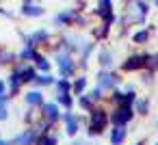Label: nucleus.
Instances as JSON below:
<instances>
[{
	"instance_id": "nucleus-3",
	"label": "nucleus",
	"mask_w": 158,
	"mask_h": 145,
	"mask_svg": "<svg viewBox=\"0 0 158 145\" xmlns=\"http://www.w3.org/2000/svg\"><path fill=\"white\" fill-rule=\"evenodd\" d=\"M78 13H80V11H78L76 7H67V9H61V11H56V13L52 15L50 24H52V28H59V31H67V28H72V26H74V22H76Z\"/></svg>"
},
{
	"instance_id": "nucleus-18",
	"label": "nucleus",
	"mask_w": 158,
	"mask_h": 145,
	"mask_svg": "<svg viewBox=\"0 0 158 145\" xmlns=\"http://www.w3.org/2000/svg\"><path fill=\"white\" fill-rule=\"evenodd\" d=\"M126 134H128L126 126H113V130H110V145H123Z\"/></svg>"
},
{
	"instance_id": "nucleus-31",
	"label": "nucleus",
	"mask_w": 158,
	"mask_h": 145,
	"mask_svg": "<svg viewBox=\"0 0 158 145\" xmlns=\"http://www.w3.org/2000/svg\"><path fill=\"white\" fill-rule=\"evenodd\" d=\"M9 119V108L7 104H0V121H7Z\"/></svg>"
},
{
	"instance_id": "nucleus-23",
	"label": "nucleus",
	"mask_w": 158,
	"mask_h": 145,
	"mask_svg": "<svg viewBox=\"0 0 158 145\" xmlns=\"http://www.w3.org/2000/svg\"><path fill=\"white\" fill-rule=\"evenodd\" d=\"M15 59H18V56H15V52L7 50L5 46H0V67H5V65H11Z\"/></svg>"
},
{
	"instance_id": "nucleus-40",
	"label": "nucleus",
	"mask_w": 158,
	"mask_h": 145,
	"mask_svg": "<svg viewBox=\"0 0 158 145\" xmlns=\"http://www.w3.org/2000/svg\"><path fill=\"white\" fill-rule=\"evenodd\" d=\"M156 145H158V143H156Z\"/></svg>"
},
{
	"instance_id": "nucleus-26",
	"label": "nucleus",
	"mask_w": 158,
	"mask_h": 145,
	"mask_svg": "<svg viewBox=\"0 0 158 145\" xmlns=\"http://www.w3.org/2000/svg\"><path fill=\"white\" fill-rule=\"evenodd\" d=\"M93 104H95V102H93V100H91V97H89L87 93L78 95V106H80L82 110H89V108H93Z\"/></svg>"
},
{
	"instance_id": "nucleus-12",
	"label": "nucleus",
	"mask_w": 158,
	"mask_h": 145,
	"mask_svg": "<svg viewBox=\"0 0 158 145\" xmlns=\"http://www.w3.org/2000/svg\"><path fill=\"white\" fill-rule=\"evenodd\" d=\"M22 78H20V74L18 72H11L9 76H7V93H9V97L13 100L18 93H20V89H22Z\"/></svg>"
},
{
	"instance_id": "nucleus-36",
	"label": "nucleus",
	"mask_w": 158,
	"mask_h": 145,
	"mask_svg": "<svg viewBox=\"0 0 158 145\" xmlns=\"http://www.w3.org/2000/svg\"><path fill=\"white\" fill-rule=\"evenodd\" d=\"M98 5H113V0H98Z\"/></svg>"
},
{
	"instance_id": "nucleus-27",
	"label": "nucleus",
	"mask_w": 158,
	"mask_h": 145,
	"mask_svg": "<svg viewBox=\"0 0 158 145\" xmlns=\"http://www.w3.org/2000/svg\"><path fill=\"white\" fill-rule=\"evenodd\" d=\"M149 39V31H136L134 35H132V41L134 44H145Z\"/></svg>"
},
{
	"instance_id": "nucleus-4",
	"label": "nucleus",
	"mask_w": 158,
	"mask_h": 145,
	"mask_svg": "<svg viewBox=\"0 0 158 145\" xmlns=\"http://www.w3.org/2000/svg\"><path fill=\"white\" fill-rule=\"evenodd\" d=\"M132 115H134L132 104H117L115 110L108 115V121H113V126H126L132 119Z\"/></svg>"
},
{
	"instance_id": "nucleus-16",
	"label": "nucleus",
	"mask_w": 158,
	"mask_h": 145,
	"mask_svg": "<svg viewBox=\"0 0 158 145\" xmlns=\"http://www.w3.org/2000/svg\"><path fill=\"white\" fill-rule=\"evenodd\" d=\"M98 61H100V67H102V69H110V67L115 65V54H113V50H108V48H100V52H98Z\"/></svg>"
},
{
	"instance_id": "nucleus-38",
	"label": "nucleus",
	"mask_w": 158,
	"mask_h": 145,
	"mask_svg": "<svg viewBox=\"0 0 158 145\" xmlns=\"http://www.w3.org/2000/svg\"><path fill=\"white\" fill-rule=\"evenodd\" d=\"M22 5H28V2H35V0H20Z\"/></svg>"
},
{
	"instance_id": "nucleus-11",
	"label": "nucleus",
	"mask_w": 158,
	"mask_h": 145,
	"mask_svg": "<svg viewBox=\"0 0 158 145\" xmlns=\"http://www.w3.org/2000/svg\"><path fill=\"white\" fill-rule=\"evenodd\" d=\"M91 15H95V18H100L102 22H106V24H113L115 22V13H113V5H98L93 11H91Z\"/></svg>"
},
{
	"instance_id": "nucleus-14",
	"label": "nucleus",
	"mask_w": 158,
	"mask_h": 145,
	"mask_svg": "<svg viewBox=\"0 0 158 145\" xmlns=\"http://www.w3.org/2000/svg\"><path fill=\"white\" fill-rule=\"evenodd\" d=\"M41 52H39V48H33V46H26V44H22V48L18 50V59L20 61H26V63H35V59L39 56Z\"/></svg>"
},
{
	"instance_id": "nucleus-2",
	"label": "nucleus",
	"mask_w": 158,
	"mask_h": 145,
	"mask_svg": "<svg viewBox=\"0 0 158 145\" xmlns=\"http://www.w3.org/2000/svg\"><path fill=\"white\" fill-rule=\"evenodd\" d=\"M18 35H20L22 44L33 46V48H44V46H50V41H52V31L50 28H35L31 33L18 31Z\"/></svg>"
},
{
	"instance_id": "nucleus-20",
	"label": "nucleus",
	"mask_w": 158,
	"mask_h": 145,
	"mask_svg": "<svg viewBox=\"0 0 158 145\" xmlns=\"http://www.w3.org/2000/svg\"><path fill=\"white\" fill-rule=\"evenodd\" d=\"M52 89H54V93H72V80L69 78H56Z\"/></svg>"
},
{
	"instance_id": "nucleus-28",
	"label": "nucleus",
	"mask_w": 158,
	"mask_h": 145,
	"mask_svg": "<svg viewBox=\"0 0 158 145\" xmlns=\"http://www.w3.org/2000/svg\"><path fill=\"white\" fill-rule=\"evenodd\" d=\"M134 108H136V113L145 115V113L149 110V102H147V100H134Z\"/></svg>"
},
{
	"instance_id": "nucleus-6",
	"label": "nucleus",
	"mask_w": 158,
	"mask_h": 145,
	"mask_svg": "<svg viewBox=\"0 0 158 145\" xmlns=\"http://www.w3.org/2000/svg\"><path fill=\"white\" fill-rule=\"evenodd\" d=\"M61 121L65 123V134L69 139H76L78 130H80V117L74 115L72 110H65V113H61Z\"/></svg>"
},
{
	"instance_id": "nucleus-37",
	"label": "nucleus",
	"mask_w": 158,
	"mask_h": 145,
	"mask_svg": "<svg viewBox=\"0 0 158 145\" xmlns=\"http://www.w3.org/2000/svg\"><path fill=\"white\" fill-rule=\"evenodd\" d=\"M0 145H11V141H5V139H0Z\"/></svg>"
},
{
	"instance_id": "nucleus-7",
	"label": "nucleus",
	"mask_w": 158,
	"mask_h": 145,
	"mask_svg": "<svg viewBox=\"0 0 158 145\" xmlns=\"http://www.w3.org/2000/svg\"><path fill=\"white\" fill-rule=\"evenodd\" d=\"M117 82H119V76L113 74L110 69H100V72H98V87H100L102 91H110V89H115Z\"/></svg>"
},
{
	"instance_id": "nucleus-39",
	"label": "nucleus",
	"mask_w": 158,
	"mask_h": 145,
	"mask_svg": "<svg viewBox=\"0 0 158 145\" xmlns=\"http://www.w3.org/2000/svg\"><path fill=\"white\" fill-rule=\"evenodd\" d=\"M154 5H156V7H158V0H154Z\"/></svg>"
},
{
	"instance_id": "nucleus-15",
	"label": "nucleus",
	"mask_w": 158,
	"mask_h": 145,
	"mask_svg": "<svg viewBox=\"0 0 158 145\" xmlns=\"http://www.w3.org/2000/svg\"><path fill=\"white\" fill-rule=\"evenodd\" d=\"M24 102H26V106H31V108H39L46 100H44L41 89H31V91L24 95Z\"/></svg>"
},
{
	"instance_id": "nucleus-29",
	"label": "nucleus",
	"mask_w": 158,
	"mask_h": 145,
	"mask_svg": "<svg viewBox=\"0 0 158 145\" xmlns=\"http://www.w3.org/2000/svg\"><path fill=\"white\" fill-rule=\"evenodd\" d=\"M113 102H115V106L117 104H126V93L119 91V89H113Z\"/></svg>"
},
{
	"instance_id": "nucleus-30",
	"label": "nucleus",
	"mask_w": 158,
	"mask_h": 145,
	"mask_svg": "<svg viewBox=\"0 0 158 145\" xmlns=\"http://www.w3.org/2000/svg\"><path fill=\"white\" fill-rule=\"evenodd\" d=\"M87 95H89V97H91V100H93V102H100V100H102V97H104V91H102V89H100V87H98V85H95V89H93V91H91V93H87Z\"/></svg>"
},
{
	"instance_id": "nucleus-9",
	"label": "nucleus",
	"mask_w": 158,
	"mask_h": 145,
	"mask_svg": "<svg viewBox=\"0 0 158 145\" xmlns=\"http://www.w3.org/2000/svg\"><path fill=\"white\" fill-rule=\"evenodd\" d=\"M13 72H18V74H20V78H22V82H24V85H26V82H33V80H35V76H37L35 65H33V63H26V61L18 63V65L13 67Z\"/></svg>"
},
{
	"instance_id": "nucleus-34",
	"label": "nucleus",
	"mask_w": 158,
	"mask_h": 145,
	"mask_svg": "<svg viewBox=\"0 0 158 145\" xmlns=\"http://www.w3.org/2000/svg\"><path fill=\"white\" fill-rule=\"evenodd\" d=\"M5 93H7V80L0 78V95H5Z\"/></svg>"
},
{
	"instance_id": "nucleus-32",
	"label": "nucleus",
	"mask_w": 158,
	"mask_h": 145,
	"mask_svg": "<svg viewBox=\"0 0 158 145\" xmlns=\"http://www.w3.org/2000/svg\"><path fill=\"white\" fill-rule=\"evenodd\" d=\"M147 67L149 69H158V56H147Z\"/></svg>"
},
{
	"instance_id": "nucleus-35",
	"label": "nucleus",
	"mask_w": 158,
	"mask_h": 145,
	"mask_svg": "<svg viewBox=\"0 0 158 145\" xmlns=\"http://www.w3.org/2000/svg\"><path fill=\"white\" fill-rule=\"evenodd\" d=\"M72 145H91L87 139H76V141H72Z\"/></svg>"
},
{
	"instance_id": "nucleus-21",
	"label": "nucleus",
	"mask_w": 158,
	"mask_h": 145,
	"mask_svg": "<svg viewBox=\"0 0 158 145\" xmlns=\"http://www.w3.org/2000/svg\"><path fill=\"white\" fill-rule=\"evenodd\" d=\"M54 102H56L59 106H63L65 110H72V108H74V97H72V93H56Z\"/></svg>"
},
{
	"instance_id": "nucleus-25",
	"label": "nucleus",
	"mask_w": 158,
	"mask_h": 145,
	"mask_svg": "<svg viewBox=\"0 0 158 145\" xmlns=\"http://www.w3.org/2000/svg\"><path fill=\"white\" fill-rule=\"evenodd\" d=\"M35 145H59V134L56 132H48V134H41L37 139Z\"/></svg>"
},
{
	"instance_id": "nucleus-22",
	"label": "nucleus",
	"mask_w": 158,
	"mask_h": 145,
	"mask_svg": "<svg viewBox=\"0 0 158 145\" xmlns=\"http://www.w3.org/2000/svg\"><path fill=\"white\" fill-rule=\"evenodd\" d=\"M108 31H110V24H106V22H100L98 26H91L93 39H104V37L108 35Z\"/></svg>"
},
{
	"instance_id": "nucleus-10",
	"label": "nucleus",
	"mask_w": 158,
	"mask_h": 145,
	"mask_svg": "<svg viewBox=\"0 0 158 145\" xmlns=\"http://www.w3.org/2000/svg\"><path fill=\"white\" fill-rule=\"evenodd\" d=\"M145 65H147V56H145V54H132V56H128V59L123 61L121 69H123V72H136V69H141V67H145Z\"/></svg>"
},
{
	"instance_id": "nucleus-1",
	"label": "nucleus",
	"mask_w": 158,
	"mask_h": 145,
	"mask_svg": "<svg viewBox=\"0 0 158 145\" xmlns=\"http://www.w3.org/2000/svg\"><path fill=\"white\" fill-rule=\"evenodd\" d=\"M106 123H108V113L102 106L89 108V121H87V130H85L87 136H100L106 130Z\"/></svg>"
},
{
	"instance_id": "nucleus-13",
	"label": "nucleus",
	"mask_w": 158,
	"mask_h": 145,
	"mask_svg": "<svg viewBox=\"0 0 158 145\" xmlns=\"http://www.w3.org/2000/svg\"><path fill=\"white\" fill-rule=\"evenodd\" d=\"M20 15L22 18H41V15H46V9L41 5L28 2V5H22L20 7Z\"/></svg>"
},
{
	"instance_id": "nucleus-19",
	"label": "nucleus",
	"mask_w": 158,
	"mask_h": 145,
	"mask_svg": "<svg viewBox=\"0 0 158 145\" xmlns=\"http://www.w3.org/2000/svg\"><path fill=\"white\" fill-rule=\"evenodd\" d=\"M87 85H89V80H87L85 74L76 76V80L72 82V95H82V93L87 91Z\"/></svg>"
},
{
	"instance_id": "nucleus-5",
	"label": "nucleus",
	"mask_w": 158,
	"mask_h": 145,
	"mask_svg": "<svg viewBox=\"0 0 158 145\" xmlns=\"http://www.w3.org/2000/svg\"><path fill=\"white\" fill-rule=\"evenodd\" d=\"M37 139H39V132L35 130V126H28L11 139V145H35Z\"/></svg>"
},
{
	"instance_id": "nucleus-17",
	"label": "nucleus",
	"mask_w": 158,
	"mask_h": 145,
	"mask_svg": "<svg viewBox=\"0 0 158 145\" xmlns=\"http://www.w3.org/2000/svg\"><path fill=\"white\" fill-rule=\"evenodd\" d=\"M54 80H56V78H54L50 72H37V76H35L33 85L41 89V87H52V85H54Z\"/></svg>"
},
{
	"instance_id": "nucleus-33",
	"label": "nucleus",
	"mask_w": 158,
	"mask_h": 145,
	"mask_svg": "<svg viewBox=\"0 0 158 145\" xmlns=\"http://www.w3.org/2000/svg\"><path fill=\"white\" fill-rule=\"evenodd\" d=\"M0 15H2V18H7V20H13V18H15V13H11L7 7H0Z\"/></svg>"
},
{
	"instance_id": "nucleus-8",
	"label": "nucleus",
	"mask_w": 158,
	"mask_h": 145,
	"mask_svg": "<svg viewBox=\"0 0 158 145\" xmlns=\"http://www.w3.org/2000/svg\"><path fill=\"white\" fill-rule=\"evenodd\" d=\"M39 108H41V117L46 121H50V123H59L61 121V106L56 102H44Z\"/></svg>"
},
{
	"instance_id": "nucleus-24",
	"label": "nucleus",
	"mask_w": 158,
	"mask_h": 145,
	"mask_svg": "<svg viewBox=\"0 0 158 145\" xmlns=\"http://www.w3.org/2000/svg\"><path fill=\"white\" fill-rule=\"evenodd\" d=\"M33 65H35V69H37V72H50V69H52L50 59H48V56H44V54H39V56L35 59V63H33Z\"/></svg>"
}]
</instances>
